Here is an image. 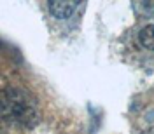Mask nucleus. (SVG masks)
Listing matches in <instances>:
<instances>
[{
	"mask_svg": "<svg viewBox=\"0 0 154 134\" xmlns=\"http://www.w3.org/2000/svg\"><path fill=\"white\" fill-rule=\"evenodd\" d=\"M142 10H145V16L154 18V0H140Z\"/></svg>",
	"mask_w": 154,
	"mask_h": 134,
	"instance_id": "4",
	"label": "nucleus"
},
{
	"mask_svg": "<svg viewBox=\"0 0 154 134\" xmlns=\"http://www.w3.org/2000/svg\"><path fill=\"white\" fill-rule=\"evenodd\" d=\"M2 117L5 122L32 129L38 124V112L28 92L9 87L2 91Z\"/></svg>",
	"mask_w": 154,
	"mask_h": 134,
	"instance_id": "1",
	"label": "nucleus"
},
{
	"mask_svg": "<svg viewBox=\"0 0 154 134\" xmlns=\"http://www.w3.org/2000/svg\"><path fill=\"white\" fill-rule=\"evenodd\" d=\"M138 42H140V45L144 49L154 52V25H147L145 28L140 30V33H138Z\"/></svg>",
	"mask_w": 154,
	"mask_h": 134,
	"instance_id": "3",
	"label": "nucleus"
},
{
	"mask_svg": "<svg viewBox=\"0 0 154 134\" xmlns=\"http://www.w3.org/2000/svg\"><path fill=\"white\" fill-rule=\"evenodd\" d=\"M82 0H48L49 12L56 19H68Z\"/></svg>",
	"mask_w": 154,
	"mask_h": 134,
	"instance_id": "2",
	"label": "nucleus"
}]
</instances>
